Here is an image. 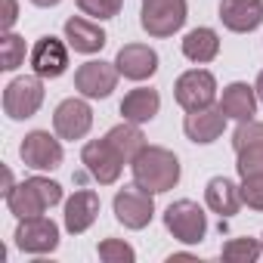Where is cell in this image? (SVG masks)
I'll use <instances>...</instances> for the list:
<instances>
[{
  "label": "cell",
  "instance_id": "cell-1",
  "mask_svg": "<svg viewBox=\"0 0 263 263\" xmlns=\"http://www.w3.org/2000/svg\"><path fill=\"white\" fill-rule=\"evenodd\" d=\"M130 171H134V183H140L152 195L177 189V183L183 177L180 158L164 146H146L134 161H130Z\"/></svg>",
  "mask_w": 263,
  "mask_h": 263
},
{
  "label": "cell",
  "instance_id": "cell-2",
  "mask_svg": "<svg viewBox=\"0 0 263 263\" xmlns=\"http://www.w3.org/2000/svg\"><path fill=\"white\" fill-rule=\"evenodd\" d=\"M4 198H7L10 214L16 220H25V217H37L56 208L62 201V186L50 177H28L19 186H13Z\"/></svg>",
  "mask_w": 263,
  "mask_h": 263
},
{
  "label": "cell",
  "instance_id": "cell-3",
  "mask_svg": "<svg viewBox=\"0 0 263 263\" xmlns=\"http://www.w3.org/2000/svg\"><path fill=\"white\" fill-rule=\"evenodd\" d=\"M164 229L177 241H183V245H198L208 235V214L201 211L198 201L180 198V201L167 204V211H164Z\"/></svg>",
  "mask_w": 263,
  "mask_h": 263
},
{
  "label": "cell",
  "instance_id": "cell-4",
  "mask_svg": "<svg viewBox=\"0 0 263 263\" xmlns=\"http://www.w3.org/2000/svg\"><path fill=\"white\" fill-rule=\"evenodd\" d=\"M111 208H115V220L124 229H146L155 217V195L140 183H130L115 192Z\"/></svg>",
  "mask_w": 263,
  "mask_h": 263
},
{
  "label": "cell",
  "instance_id": "cell-5",
  "mask_svg": "<svg viewBox=\"0 0 263 263\" xmlns=\"http://www.w3.org/2000/svg\"><path fill=\"white\" fill-rule=\"evenodd\" d=\"M186 0H143L140 25L149 37H174L186 25Z\"/></svg>",
  "mask_w": 263,
  "mask_h": 263
},
{
  "label": "cell",
  "instance_id": "cell-6",
  "mask_svg": "<svg viewBox=\"0 0 263 263\" xmlns=\"http://www.w3.org/2000/svg\"><path fill=\"white\" fill-rule=\"evenodd\" d=\"M44 105V78L37 74H22L13 78L4 87V111L13 121H28L37 115V108Z\"/></svg>",
  "mask_w": 263,
  "mask_h": 263
},
{
  "label": "cell",
  "instance_id": "cell-7",
  "mask_svg": "<svg viewBox=\"0 0 263 263\" xmlns=\"http://www.w3.org/2000/svg\"><path fill=\"white\" fill-rule=\"evenodd\" d=\"M232 149H235V171L238 177L248 174H263V121H238L232 134Z\"/></svg>",
  "mask_w": 263,
  "mask_h": 263
},
{
  "label": "cell",
  "instance_id": "cell-8",
  "mask_svg": "<svg viewBox=\"0 0 263 263\" xmlns=\"http://www.w3.org/2000/svg\"><path fill=\"white\" fill-rule=\"evenodd\" d=\"M174 99L180 102V108L195 111V108H208L217 99V78L208 68H189L177 78L174 84Z\"/></svg>",
  "mask_w": 263,
  "mask_h": 263
},
{
  "label": "cell",
  "instance_id": "cell-9",
  "mask_svg": "<svg viewBox=\"0 0 263 263\" xmlns=\"http://www.w3.org/2000/svg\"><path fill=\"white\" fill-rule=\"evenodd\" d=\"M81 164L87 167V174L99 183V186H115L121 180V171H124V158L115 152V146L102 137V140H90L84 149H81Z\"/></svg>",
  "mask_w": 263,
  "mask_h": 263
},
{
  "label": "cell",
  "instance_id": "cell-10",
  "mask_svg": "<svg viewBox=\"0 0 263 263\" xmlns=\"http://www.w3.org/2000/svg\"><path fill=\"white\" fill-rule=\"evenodd\" d=\"M90 127H93V108L87 102V96H68L56 105L53 111V130H56V137L59 140H84L90 134Z\"/></svg>",
  "mask_w": 263,
  "mask_h": 263
},
{
  "label": "cell",
  "instance_id": "cell-11",
  "mask_svg": "<svg viewBox=\"0 0 263 263\" xmlns=\"http://www.w3.org/2000/svg\"><path fill=\"white\" fill-rule=\"evenodd\" d=\"M19 158L25 167L31 171H56L65 158L59 137H53L50 130H31L25 134L22 146H19Z\"/></svg>",
  "mask_w": 263,
  "mask_h": 263
},
{
  "label": "cell",
  "instance_id": "cell-12",
  "mask_svg": "<svg viewBox=\"0 0 263 263\" xmlns=\"http://www.w3.org/2000/svg\"><path fill=\"white\" fill-rule=\"evenodd\" d=\"M13 238H16V248L25 254H53L59 248V226L47 214L25 217V220H19Z\"/></svg>",
  "mask_w": 263,
  "mask_h": 263
},
{
  "label": "cell",
  "instance_id": "cell-13",
  "mask_svg": "<svg viewBox=\"0 0 263 263\" xmlns=\"http://www.w3.org/2000/svg\"><path fill=\"white\" fill-rule=\"evenodd\" d=\"M118 65L115 62H102V59H90L84 65H78L74 71V90L87 99H108L111 90L118 87Z\"/></svg>",
  "mask_w": 263,
  "mask_h": 263
},
{
  "label": "cell",
  "instance_id": "cell-14",
  "mask_svg": "<svg viewBox=\"0 0 263 263\" xmlns=\"http://www.w3.org/2000/svg\"><path fill=\"white\" fill-rule=\"evenodd\" d=\"M226 130V115L220 105H208V108H195L186 111L183 118V134L195 143V146H211L223 137Z\"/></svg>",
  "mask_w": 263,
  "mask_h": 263
},
{
  "label": "cell",
  "instance_id": "cell-15",
  "mask_svg": "<svg viewBox=\"0 0 263 263\" xmlns=\"http://www.w3.org/2000/svg\"><path fill=\"white\" fill-rule=\"evenodd\" d=\"M31 68L37 78H62L68 71V47L56 37V34H44L37 37V44L31 47Z\"/></svg>",
  "mask_w": 263,
  "mask_h": 263
},
{
  "label": "cell",
  "instance_id": "cell-16",
  "mask_svg": "<svg viewBox=\"0 0 263 263\" xmlns=\"http://www.w3.org/2000/svg\"><path fill=\"white\" fill-rule=\"evenodd\" d=\"M217 13L232 34H251L263 22V0H220Z\"/></svg>",
  "mask_w": 263,
  "mask_h": 263
},
{
  "label": "cell",
  "instance_id": "cell-17",
  "mask_svg": "<svg viewBox=\"0 0 263 263\" xmlns=\"http://www.w3.org/2000/svg\"><path fill=\"white\" fill-rule=\"evenodd\" d=\"M115 65L127 81H149L158 71V53L149 44H124L115 56Z\"/></svg>",
  "mask_w": 263,
  "mask_h": 263
},
{
  "label": "cell",
  "instance_id": "cell-18",
  "mask_svg": "<svg viewBox=\"0 0 263 263\" xmlns=\"http://www.w3.org/2000/svg\"><path fill=\"white\" fill-rule=\"evenodd\" d=\"M65 41H68V47H71L74 53H81V56H93V53H99V50L108 44L102 25H99L96 19H84V16L65 19Z\"/></svg>",
  "mask_w": 263,
  "mask_h": 263
},
{
  "label": "cell",
  "instance_id": "cell-19",
  "mask_svg": "<svg viewBox=\"0 0 263 263\" xmlns=\"http://www.w3.org/2000/svg\"><path fill=\"white\" fill-rule=\"evenodd\" d=\"M99 217V195L93 189H78L68 201H65V229L71 235L87 232Z\"/></svg>",
  "mask_w": 263,
  "mask_h": 263
},
{
  "label": "cell",
  "instance_id": "cell-20",
  "mask_svg": "<svg viewBox=\"0 0 263 263\" xmlns=\"http://www.w3.org/2000/svg\"><path fill=\"white\" fill-rule=\"evenodd\" d=\"M217 105L232 121H251L257 115V90L251 84H245V81H232V84L223 87Z\"/></svg>",
  "mask_w": 263,
  "mask_h": 263
},
{
  "label": "cell",
  "instance_id": "cell-21",
  "mask_svg": "<svg viewBox=\"0 0 263 263\" xmlns=\"http://www.w3.org/2000/svg\"><path fill=\"white\" fill-rule=\"evenodd\" d=\"M204 204H208L214 214H220V217L226 220V217L238 214V208H241L245 201H241V189H238L229 177H211L208 186H204Z\"/></svg>",
  "mask_w": 263,
  "mask_h": 263
},
{
  "label": "cell",
  "instance_id": "cell-22",
  "mask_svg": "<svg viewBox=\"0 0 263 263\" xmlns=\"http://www.w3.org/2000/svg\"><path fill=\"white\" fill-rule=\"evenodd\" d=\"M158 111H161V96H158V90H152V87H137V90H130V93L121 99V115H124V121L146 124V121H152Z\"/></svg>",
  "mask_w": 263,
  "mask_h": 263
},
{
  "label": "cell",
  "instance_id": "cell-23",
  "mask_svg": "<svg viewBox=\"0 0 263 263\" xmlns=\"http://www.w3.org/2000/svg\"><path fill=\"white\" fill-rule=\"evenodd\" d=\"M183 56L195 65H208L220 56V34L208 25H198L192 28L186 37H183Z\"/></svg>",
  "mask_w": 263,
  "mask_h": 263
},
{
  "label": "cell",
  "instance_id": "cell-24",
  "mask_svg": "<svg viewBox=\"0 0 263 263\" xmlns=\"http://www.w3.org/2000/svg\"><path fill=\"white\" fill-rule=\"evenodd\" d=\"M105 140L115 146V152H118L127 164L149 146V143H146V134L140 130V124H134V121H121V124H115L108 134H105Z\"/></svg>",
  "mask_w": 263,
  "mask_h": 263
},
{
  "label": "cell",
  "instance_id": "cell-25",
  "mask_svg": "<svg viewBox=\"0 0 263 263\" xmlns=\"http://www.w3.org/2000/svg\"><path fill=\"white\" fill-rule=\"evenodd\" d=\"M260 254H263V248H260L257 238H229L220 248V257L229 260V263H254Z\"/></svg>",
  "mask_w": 263,
  "mask_h": 263
},
{
  "label": "cell",
  "instance_id": "cell-26",
  "mask_svg": "<svg viewBox=\"0 0 263 263\" xmlns=\"http://www.w3.org/2000/svg\"><path fill=\"white\" fill-rule=\"evenodd\" d=\"M0 62H4V65H0L4 71H16L25 62V37L7 31L4 41H0Z\"/></svg>",
  "mask_w": 263,
  "mask_h": 263
},
{
  "label": "cell",
  "instance_id": "cell-27",
  "mask_svg": "<svg viewBox=\"0 0 263 263\" xmlns=\"http://www.w3.org/2000/svg\"><path fill=\"white\" fill-rule=\"evenodd\" d=\"M96 254H99V260H105V263H134V260H137V251L130 248L124 238H102V241L96 245Z\"/></svg>",
  "mask_w": 263,
  "mask_h": 263
},
{
  "label": "cell",
  "instance_id": "cell-28",
  "mask_svg": "<svg viewBox=\"0 0 263 263\" xmlns=\"http://www.w3.org/2000/svg\"><path fill=\"white\" fill-rule=\"evenodd\" d=\"M78 10L96 22H105V19H115L124 7V0H74Z\"/></svg>",
  "mask_w": 263,
  "mask_h": 263
},
{
  "label": "cell",
  "instance_id": "cell-29",
  "mask_svg": "<svg viewBox=\"0 0 263 263\" xmlns=\"http://www.w3.org/2000/svg\"><path fill=\"white\" fill-rule=\"evenodd\" d=\"M238 189H241V201H245L251 211H263V174H248V177H241Z\"/></svg>",
  "mask_w": 263,
  "mask_h": 263
},
{
  "label": "cell",
  "instance_id": "cell-30",
  "mask_svg": "<svg viewBox=\"0 0 263 263\" xmlns=\"http://www.w3.org/2000/svg\"><path fill=\"white\" fill-rule=\"evenodd\" d=\"M4 4H7V13H4V28L10 31V28L16 25V19H19V4H16V0H4Z\"/></svg>",
  "mask_w": 263,
  "mask_h": 263
},
{
  "label": "cell",
  "instance_id": "cell-31",
  "mask_svg": "<svg viewBox=\"0 0 263 263\" xmlns=\"http://www.w3.org/2000/svg\"><path fill=\"white\" fill-rule=\"evenodd\" d=\"M13 186H16V183H13V174H10V167H4V195H7Z\"/></svg>",
  "mask_w": 263,
  "mask_h": 263
},
{
  "label": "cell",
  "instance_id": "cell-32",
  "mask_svg": "<svg viewBox=\"0 0 263 263\" xmlns=\"http://www.w3.org/2000/svg\"><path fill=\"white\" fill-rule=\"evenodd\" d=\"M31 4H34V7H41V10H50V7H59L62 0H31Z\"/></svg>",
  "mask_w": 263,
  "mask_h": 263
},
{
  "label": "cell",
  "instance_id": "cell-33",
  "mask_svg": "<svg viewBox=\"0 0 263 263\" xmlns=\"http://www.w3.org/2000/svg\"><path fill=\"white\" fill-rule=\"evenodd\" d=\"M254 90H257V99L263 102V71L257 74V81H254Z\"/></svg>",
  "mask_w": 263,
  "mask_h": 263
},
{
  "label": "cell",
  "instance_id": "cell-34",
  "mask_svg": "<svg viewBox=\"0 0 263 263\" xmlns=\"http://www.w3.org/2000/svg\"><path fill=\"white\" fill-rule=\"evenodd\" d=\"M260 248H263V235H260Z\"/></svg>",
  "mask_w": 263,
  "mask_h": 263
}]
</instances>
